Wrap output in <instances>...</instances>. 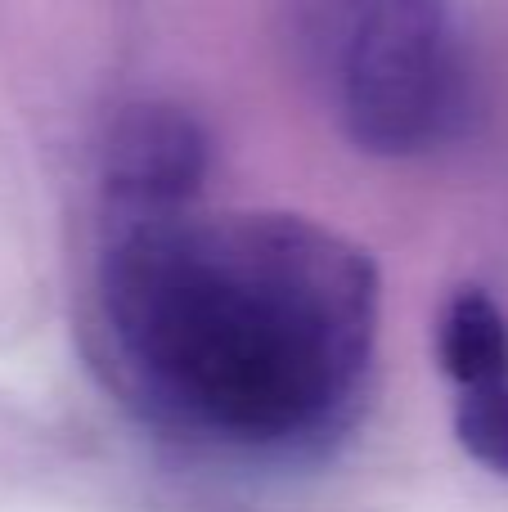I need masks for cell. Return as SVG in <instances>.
<instances>
[{
    "mask_svg": "<svg viewBox=\"0 0 508 512\" xmlns=\"http://www.w3.org/2000/svg\"><path fill=\"white\" fill-rule=\"evenodd\" d=\"M104 364L144 418L252 459H311L374 382L378 270L284 212L108 225L95 270Z\"/></svg>",
    "mask_w": 508,
    "mask_h": 512,
    "instance_id": "1",
    "label": "cell"
},
{
    "mask_svg": "<svg viewBox=\"0 0 508 512\" xmlns=\"http://www.w3.org/2000/svg\"><path fill=\"white\" fill-rule=\"evenodd\" d=\"M288 36L356 149L419 158L464 126L468 63L450 0H288Z\"/></svg>",
    "mask_w": 508,
    "mask_h": 512,
    "instance_id": "2",
    "label": "cell"
},
{
    "mask_svg": "<svg viewBox=\"0 0 508 512\" xmlns=\"http://www.w3.org/2000/svg\"><path fill=\"white\" fill-rule=\"evenodd\" d=\"M207 176V135L185 108L135 104L117 117L104 149L108 225L158 221L198 207Z\"/></svg>",
    "mask_w": 508,
    "mask_h": 512,
    "instance_id": "3",
    "label": "cell"
},
{
    "mask_svg": "<svg viewBox=\"0 0 508 512\" xmlns=\"http://www.w3.org/2000/svg\"><path fill=\"white\" fill-rule=\"evenodd\" d=\"M437 355H441V369L464 391L508 378L504 310L482 288H464L459 297H450L441 328H437Z\"/></svg>",
    "mask_w": 508,
    "mask_h": 512,
    "instance_id": "4",
    "label": "cell"
},
{
    "mask_svg": "<svg viewBox=\"0 0 508 512\" xmlns=\"http://www.w3.org/2000/svg\"><path fill=\"white\" fill-rule=\"evenodd\" d=\"M455 436L477 463L508 477V378L468 387L455 409Z\"/></svg>",
    "mask_w": 508,
    "mask_h": 512,
    "instance_id": "5",
    "label": "cell"
}]
</instances>
